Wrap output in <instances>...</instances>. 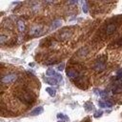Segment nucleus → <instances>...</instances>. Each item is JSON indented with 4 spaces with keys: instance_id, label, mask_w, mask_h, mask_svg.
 Segmentation results:
<instances>
[{
    "instance_id": "obj_1",
    "label": "nucleus",
    "mask_w": 122,
    "mask_h": 122,
    "mask_svg": "<svg viewBox=\"0 0 122 122\" xmlns=\"http://www.w3.org/2000/svg\"><path fill=\"white\" fill-rule=\"evenodd\" d=\"M16 96L21 102H23L26 105H30L34 101V95L30 91L22 90V91H20L19 92L16 93Z\"/></svg>"
},
{
    "instance_id": "obj_2",
    "label": "nucleus",
    "mask_w": 122,
    "mask_h": 122,
    "mask_svg": "<svg viewBox=\"0 0 122 122\" xmlns=\"http://www.w3.org/2000/svg\"><path fill=\"white\" fill-rule=\"evenodd\" d=\"M93 69L96 71H102L106 69V57L102 56L99 59L96 60V62L93 65Z\"/></svg>"
},
{
    "instance_id": "obj_3",
    "label": "nucleus",
    "mask_w": 122,
    "mask_h": 122,
    "mask_svg": "<svg viewBox=\"0 0 122 122\" xmlns=\"http://www.w3.org/2000/svg\"><path fill=\"white\" fill-rule=\"evenodd\" d=\"M17 79V75L14 73H10V74H6L4 76L1 77V83L2 84H10L14 82Z\"/></svg>"
},
{
    "instance_id": "obj_4",
    "label": "nucleus",
    "mask_w": 122,
    "mask_h": 122,
    "mask_svg": "<svg viewBox=\"0 0 122 122\" xmlns=\"http://www.w3.org/2000/svg\"><path fill=\"white\" fill-rule=\"evenodd\" d=\"M67 74H68V76L69 77H71V78H78L79 76V72L77 71H75V70H73V69H69L68 71H67Z\"/></svg>"
},
{
    "instance_id": "obj_5",
    "label": "nucleus",
    "mask_w": 122,
    "mask_h": 122,
    "mask_svg": "<svg viewBox=\"0 0 122 122\" xmlns=\"http://www.w3.org/2000/svg\"><path fill=\"white\" fill-rule=\"evenodd\" d=\"M115 30H116V26H115V25H113V24H110V25H108V26H107L106 32H107V34L109 35V34H112Z\"/></svg>"
},
{
    "instance_id": "obj_6",
    "label": "nucleus",
    "mask_w": 122,
    "mask_h": 122,
    "mask_svg": "<svg viewBox=\"0 0 122 122\" xmlns=\"http://www.w3.org/2000/svg\"><path fill=\"white\" fill-rule=\"evenodd\" d=\"M43 107H36L34 110H32L30 112V115H38V114H41L43 112Z\"/></svg>"
},
{
    "instance_id": "obj_7",
    "label": "nucleus",
    "mask_w": 122,
    "mask_h": 122,
    "mask_svg": "<svg viewBox=\"0 0 122 122\" xmlns=\"http://www.w3.org/2000/svg\"><path fill=\"white\" fill-rule=\"evenodd\" d=\"M44 81H45L46 83L50 84V85H55V84L58 83L57 80H56L54 77H45V78H44Z\"/></svg>"
},
{
    "instance_id": "obj_8",
    "label": "nucleus",
    "mask_w": 122,
    "mask_h": 122,
    "mask_svg": "<svg viewBox=\"0 0 122 122\" xmlns=\"http://www.w3.org/2000/svg\"><path fill=\"white\" fill-rule=\"evenodd\" d=\"M61 24H62V22L60 21V20H54L52 23H51V30H55V29H57V28H59L60 26H61Z\"/></svg>"
},
{
    "instance_id": "obj_9",
    "label": "nucleus",
    "mask_w": 122,
    "mask_h": 122,
    "mask_svg": "<svg viewBox=\"0 0 122 122\" xmlns=\"http://www.w3.org/2000/svg\"><path fill=\"white\" fill-rule=\"evenodd\" d=\"M112 92H114V93H120V92H122V86L115 84L112 87Z\"/></svg>"
},
{
    "instance_id": "obj_10",
    "label": "nucleus",
    "mask_w": 122,
    "mask_h": 122,
    "mask_svg": "<svg viewBox=\"0 0 122 122\" xmlns=\"http://www.w3.org/2000/svg\"><path fill=\"white\" fill-rule=\"evenodd\" d=\"M17 26H18V30L20 31H24L25 30V23L23 21H18Z\"/></svg>"
},
{
    "instance_id": "obj_11",
    "label": "nucleus",
    "mask_w": 122,
    "mask_h": 122,
    "mask_svg": "<svg viewBox=\"0 0 122 122\" xmlns=\"http://www.w3.org/2000/svg\"><path fill=\"white\" fill-rule=\"evenodd\" d=\"M30 34H31V35H34V36H38V35L40 34L39 29H38V28H34V29H32V30L30 31Z\"/></svg>"
},
{
    "instance_id": "obj_12",
    "label": "nucleus",
    "mask_w": 122,
    "mask_h": 122,
    "mask_svg": "<svg viewBox=\"0 0 122 122\" xmlns=\"http://www.w3.org/2000/svg\"><path fill=\"white\" fill-rule=\"evenodd\" d=\"M84 107H85L86 111H88V112H90V111H92V110L93 109V105H92V103H90V102H87V103H85Z\"/></svg>"
},
{
    "instance_id": "obj_13",
    "label": "nucleus",
    "mask_w": 122,
    "mask_h": 122,
    "mask_svg": "<svg viewBox=\"0 0 122 122\" xmlns=\"http://www.w3.org/2000/svg\"><path fill=\"white\" fill-rule=\"evenodd\" d=\"M46 92L51 95V96H54L55 95V90L52 88H46Z\"/></svg>"
},
{
    "instance_id": "obj_14",
    "label": "nucleus",
    "mask_w": 122,
    "mask_h": 122,
    "mask_svg": "<svg viewBox=\"0 0 122 122\" xmlns=\"http://www.w3.org/2000/svg\"><path fill=\"white\" fill-rule=\"evenodd\" d=\"M46 74H47L48 76H54V75L56 74V72H55V71H54L53 69H49V70L46 71Z\"/></svg>"
},
{
    "instance_id": "obj_15",
    "label": "nucleus",
    "mask_w": 122,
    "mask_h": 122,
    "mask_svg": "<svg viewBox=\"0 0 122 122\" xmlns=\"http://www.w3.org/2000/svg\"><path fill=\"white\" fill-rule=\"evenodd\" d=\"M70 35H71V32H69V31L63 32V33L60 34V39H67V38L70 37Z\"/></svg>"
},
{
    "instance_id": "obj_16",
    "label": "nucleus",
    "mask_w": 122,
    "mask_h": 122,
    "mask_svg": "<svg viewBox=\"0 0 122 122\" xmlns=\"http://www.w3.org/2000/svg\"><path fill=\"white\" fill-rule=\"evenodd\" d=\"M98 105H99V107H101V108H107L106 100H105V101H104V100H100V101L98 102Z\"/></svg>"
},
{
    "instance_id": "obj_17",
    "label": "nucleus",
    "mask_w": 122,
    "mask_h": 122,
    "mask_svg": "<svg viewBox=\"0 0 122 122\" xmlns=\"http://www.w3.org/2000/svg\"><path fill=\"white\" fill-rule=\"evenodd\" d=\"M57 117H58L59 119H63V120H68V119H69V117H68L67 115L63 114V113H58V114H57Z\"/></svg>"
},
{
    "instance_id": "obj_18",
    "label": "nucleus",
    "mask_w": 122,
    "mask_h": 122,
    "mask_svg": "<svg viewBox=\"0 0 122 122\" xmlns=\"http://www.w3.org/2000/svg\"><path fill=\"white\" fill-rule=\"evenodd\" d=\"M53 77L57 80V82H61V81H62V75H61V74H59V73H56Z\"/></svg>"
},
{
    "instance_id": "obj_19",
    "label": "nucleus",
    "mask_w": 122,
    "mask_h": 122,
    "mask_svg": "<svg viewBox=\"0 0 122 122\" xmlns=\"http://www.w3.org/2000/svg\"><path fill=\"white\" fill-rule=\"evenodd\" d=\"M7 39H8V38H7V36H5V35H3V34H2V35L0 36V43H1V44H4V43H5V41H6Z\"/></svg>"
},
{
    "instance_id": "obj_20",
    "label": "nucleus",
    "mask_w": 122,
    "mask_h": 122,
    "mask_svg": "<svg viewBox=\"0 0 122 122\" xmlns=\"http://www.w3.org/2000/svg\"><path fill=\"white\" fill-rule=\"evenodd\" d=\"M102 113H103V112H102V111L95 112V113H94V117H99V116H101V115H102Z\"/></svg>"
},
{
    "instance_id": "obj_21",
    "label": "nucleus",
    "mask_w": 122,
    "mask_h": 122,
    "mask_svg": "<svg viewBox=\"0 0 122 122\" xmlns=\"http://www.w3.org/2000/svg\"><path fill=\"white\" fill-rule=\"evenodd\" d=\"M83 11H84L85 13L88 12V7H87V3H86V2H85L84 5H83Z\"/></svg>"
},
{
    "instance_id": "obj_22",
    "label": "nucleus",
    "mask_w": 122,
    "mask_h": 122,
    "mask_svg": "<svg viewBox=\"0 0 122 122\" xmlns=\"http://www.w3.org/2000/svg\"><path fill=\"white\" fill-rule=\"evenodd\" d=\"M64 67H65V64L62 63V64H60V65L57 67V70H58V71H63V70H64Z\"/></svg>"
},
{
    "instance_id": "obj_23",
    "label": "nucleus",
    "mask_w": 122,
    "mask_h": 122,
    "mask_svg": "<svg viewBox=\"0 0 122 122\" xmlns=\"http://www.w3.org/2000/svg\"><path fill=\"white\" fill-rule=\"evenodd\" d=\"M60 122H64V121H60Z\"/></svg>"
}]
</instances>
